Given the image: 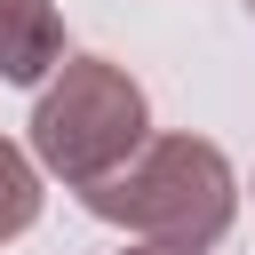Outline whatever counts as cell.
I'll use <instances>...</instances> for the list:
<instances>
[{
    "instance_id": "cell-6",
    "label": "cell",
    "mask_w": 255,
    "mask_h": 255,
    "mask_svg": "<svg viewBox=\"0 0 255 255\" xmlns=\"http://www.w3.org/2000/svg\"><path fill=\"white\" fill-rule=\"evenodd\" d=\"M247 16H255V0H247Z\"/></svg>"
},
{
    "instance_id": "cell-4",
    "label": "cell",
    "mask_w": 255,
    "mask_h": 255,
    "mask_svg": "<svg viewBox=\"0 0 255 255\" xmlns=\"http://www.w3.org/2000/svg\"><path fill=\"white\" fill-rule=\"evenodd\" d=\"M40 223V159H24L8 135H0V247L24 239Z\"/></svg>"
},
{
    "instance_id": "cell-3",
    "label": "cell",
    "mask_w": 255,
    "mask_h": 255,
    "mask_svg": "<svg viewBox=\"0 0 255 255\" xmlns=\"http://www.w3.org/2000/svg\"><path fill=\"white\" fill-rule=\"evenodd\" d=\"M56 64H64L56 0H0V80L8 88H40Z\"/></svg>"
},
{
    "instance_id": "cell-1",
    "label": "cell",
    "mask_w": 255,
    "mask_h": 255,
    "mask_svg": "<svg viewBox=\"0 0 255 255\" xmlns=\"http://www.w3.org/2000/svg\"><path fill=\"white\" fill-rule=\"evenodd\" d=\"M80 207L159 247H215L239 215V175L207 135H143L112 175L80 183Z\"/></svg>"
},
{
    "instance_id": "cell-2",
    "label": "cell",
    "mask_w": 255,
    "mask_h": 255,
    "mask_svg": "<svg viewBox=\"0 0 255 255\" xmlns=\"http://www.w3.org/2000/svg\"><path fill=\"white\" fill-rule=\"evenodd\" d=\"M143 135H151L143 80L128 64H112V56H64L56 80L32 104V159L48 175H64L72 191L96 183V175H112Z\"/></svg>"
},
{
    "instance_id": "cell-5",
    "label": "cell",
    "mask_w": 255,
    "mask_h": 255,
    "mask_svg": "<svg viewBox=\"0 0 255 255\" xmlns=\"http://www.w3.org/2000/svg\"><path fill=\"white\" fill-rule=\"evenodd\" d=\"M128 255H143V247H128Z\"/></svg>"
}]
</instances>
